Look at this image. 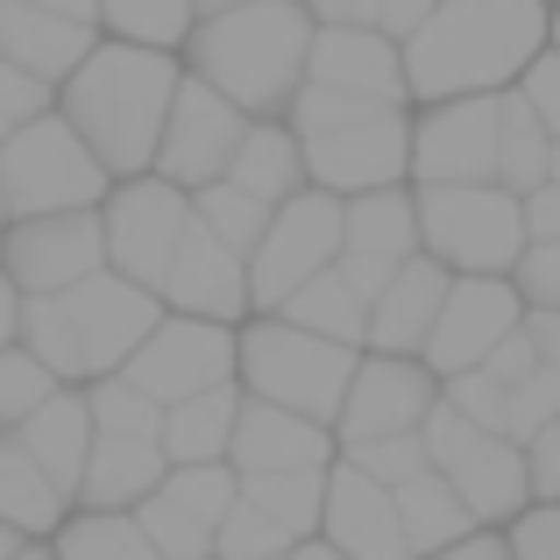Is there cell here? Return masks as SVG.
Returning a JSON list of instances; mask_svg holds the SVG:
<instances>
[{"label": "cell", "instance_id": "cell-1", "mask_svg": "<svg viewBox=\"0 0 560 560\" xmlns=\"http://www.w3.org/2000/svg\"><path fill=\"white\" fill-rule=\"evenodd\" d=\"M178 85H185V50L100 36L93 57L57 85V114L93 142V156L114 178H136V171H156V142H164Z\"/></svg>", "mask_w": 560, "mask_h": 560}, {"label": "cell", "instance_id": "cell-2", "mask_svg": "<svg viewBox=\"0 0 560 560\" xmlns=\"http://www.w3.org/2000/svg\"><path fill=\"white\" fill-rule=\"evenodd\" d=\"M553 43V0H440L405 36L411 100L511 93Z\"/></svg>", "mask_w": 560, "mask_h": 560}, {"label": "cell", "instance_id": "cell-3", "mask_svg": "<svg viewBox=\"0 0 560 560\" xmlns=\"http://www.w3.org/2000/svg\"><path fill=\"white\" fill-rule=\"evenodd\" d=\"M319 14L305 0H242L228 14H199L185 36V71L242 100L248 114H284L305 85Z\"/></svg>", "mask_w": 560, "mask_h": 560}, {"label": "cell", "instance_id": "cell-4", "mask_svg": "<svg viewBox=\"0 0 560 560\" xmlns=\"http://www.w3.org/2000/svg\"><path fill=\"white\" fill-rule=\"evenodd\" d=\"M156 319H164V291L136 284L128 270L107 262L71 291H36L22 305V341L65 383H93V376L128 370V355L150 341Z\"/></svg>", "mask_w": 560, "mask_h": 560}, {"label": "cell", "instance_id": "cell-5", "mask_svg": "<svg viewBox=\"0 0 560 560\" xmlns=\"http://www.w3.org/2000/svg\"><path fill=\"white\" fill-rule=\"evenodd\" d=\"M284 121L305 142V171L327 191H376L411 178V100H376V93H341V85L305 79L291 93Z\"/></svg>", "mask_w": 560, "mask_h": 560}, {"label": "cell", "instance_id": "cell-6", "mask_svg": "<svg viewBox=\"0 0 560 560\" xmlns=\"http://www.w3.org/2000/svg\"><path fill=\"white\" fill-rule=\"evenodd\" d=\"M362 348L334 341V334H313L284 313H248L242 319V355H234V376H242L248 397H270V405L313 411V419H341L348 376H355Z\"/></svg>", "mask_w": 560, "mask_h": 560}, {"label": "cell", "instance_id": "cell-7", "mask_svg": "<svg viewBox=\"0 0 560 560\" xmlns=\"http://www.w3.org/2000/svg\"><path fill=\"white\" fill-rule=\"evenodd\" d=\"M93 397V454H85V482L79 504L93 511H136L156 482L171 476L164 454V405L150 390H136L121 370L85 383Z\"/></svg>", "mask_w": 560, "mask_h": 560}, {"label": "cell", "instance_id": "cell-8", "mask_svg": "<svg viewBox=\"0 0 560 560\" xmlns=\"http://www.w3.org/2000/svg\"><path fill=\"white\" fill-rule=\"evenodd\" d=\"M419 242L447 270H518L525 242V191L476 178V185H419Z\"/></svg>", "mask_w": 560, "mask_h": 560}, {"label": "cell", "instance_id": "cell-9", "mask_svg": "<svg viewBox=\"0 0 560 560\" xmlns=\"http://www.w3.org/2000/svg\"><path fill=\"white\" fill-rule=\"evenodd\" d=\"M0 185H8V220L14 213H65V206H100L114 191V171L93 156V142L65 114H36L0 142Z\"/></svg>", "mask_w": 560, "mask_h": 560}, {"label": "cell", "instance_id": "cell-10", "mask_svg": "<svg viewBox=\"0 0 560 560\" xmlns=\"http://www.w3.org/2000/svg\"><path fill=\"white\" fill-rule=\"evenodd\" d=\"M419 433H425V447H433V468H447L454 490L468 497V511H476L482 525H511L525 504H533V462H525V440L476 425L468 411H454L447 397L433 405V419H425Z\"/></svg>", "mask_w": 560, "mask_h": 560}, {"label": "cell", "instance_id": "cell-11", "mask_svg": "<svg viewBox=\"0 0 560 560\" xmlns=\"http://www.w3.org/2000/svg\"><path fill=\"white\" fill-rule=\"evenodd\" d=\"M341 220H348V199L327 191V185H305V191H291V199L277 206L270 234H262L256 256H248L256 313H277L305 277H319L327 262H341Z\"/></svg>", "mask_w": 560, "mask_h": 560}, {"label": "cell", "instance_id": "cell-12", "mask_svg": "<svg viewBox=\"0 0 560 560\" xmlns=\"http://www.w3.org/2000/svg\"><path fill=\"white\" fill-rule=\"evenodd\" d=\"M504 93L411 100V185H476L497 178Z\"/></svg>", "mask_w": 560, "mask_h": 560}, {"label": "cell", "instance_id": "cell-13", "mask_svg": "<svg viewBox=\"0 0 560 560\" xmlns=\"http://www.w3.org/2000/svg\"><path fill=\"white\" fill-rule=\"evenodd\" d=\"M100 228H107V262L128 270L136 284H164L171 256H178L185 228H191V191L171 185L164 171H136L114 178V191L100 199Z\"/></svg>", "mask_w": 560, "mask_h": 560}, {"label": "cell", "instance_id": "cell-14", "mask_svg": "<svg viewBox=\"0 0 560 560\" xmlns=\"http://www.w3.org/2000/svg\"><path fill=\"white\" fill-rule=\"evenodd\" d=\"M234 355H242V327L234 319H206V313H171L150 327V341L128 355V383L150 390L156 405H178L191 390H213V383H234Z\"/></svg>", "mask_w": 560, "mask_h": 560}, {"label": "cell", "instance_id": "cell-15", "mask_svg": "<svg viewBox=\"0 0 560 560\" xmlns=\"http://www.w3.org/2000/svg\"><path fill=\"white\" fill-rule=\"evenodd\" d=\"M234 497H242L234 462H171V476L136 504V525L164 560H220V525Z\"/></svg>", "mask_w": 560, "mask_h": 560}, {"label": "cell", "instance_id": "cell-16", "mask_svg": "<svg viewBox=\"0 0 560 560\" xmlns=\"http://www.w3.org/2000/svg\"><path fill=\"white\" fill-rule=\"evenodd\" d=\"M0 270L36 299V291H71L93 270H107V228L100 206H65V213H14L0 228Z\"/></svg>", "mask_w": 560, "mask_h": 560}, {"label": "cell", "instance_id": "cell-17", "mask_svg": "<svg viewBox=\"0 0 560 560\" xmlns=\"http://www.w3.org/2000/svg\"><path fill=\"white\" fill-rule=\"evenodd\" d=\"M248 121H256V114H248L242 100H228L220 85H206L199 71H185L178 100H171V121H164V142H156V171H164L171 185H185V191L228 178Z\"/></svg>", "mask_w": 560, "mask_h": 560}, {"label": "cell", "instance_id": "cell-18", "mask_svg": "<svg viewBox=\"0 0 560 560\" xmlns=\"http://www.w3.org/2000/svg\"><path fill=\"white\" fill-rule=\"evenodd\" d=\"M433 405H440V370L425 355H383V348H362L334 433H341V440L419 433V425L433 419Z\"/></svg>", "mask_w": 560, "mask_h": 560}, {"label": "cell", "instance_id": "cell-19", "mask_svg": "<svg viewBox=\"0 0 560 560\" xmlns=\"http://www.w3.org/2000/svg\"><path fill=\"white\" fill-rule=\"evenodd\" d=\"M518 319H525V291L511 284L504 270H454L440 327H433V341H425V362H433L440 376L476 370V362L497 355V341H504Z\"/></svg>", "mask_w": 560, "mask_h": 560}, {"label": "cell", "instance_id": "cell-20", "mask_svg": "<svg viewBox=\"0 0 560 560\" xmlns=\"http://www.w3.org/2000/svg\"><path fill=\"white\" fill-rule=\"evenodd\" d=\"M419 185H376V191H348V220H341V270L362 291H376L397 277V262L419 256Z\"/></svg>", "mask_w": 560, "mask_h": 560}, {"label": "cell", "instance_id": "cell-21", "mask_svg": "<svg viewBox=\"0 0 560 560\" xmlns=\"http://www.w3.org/2000/svg\"><path fill=\"white\" fill-rule=\"evenodd\" d=\"M319 539H334L355 560H419L405 539V518H397V490L376 482L370 468L341 462L334 454L327 468V511H319Z\"/></svg>", "mask_w": 560, "mask_h": 560}, {"label": "cell", "instance_id": "cell-22", "mask_svg": "<svg viewBox=\"0 0 560 560\" xmlns=\"http://www.w3.org/2000/svg\"><path fill=\"white\" fill-rule=\"evenodd\" d=\"M156 291H164L171 313H206V319H234V327L256 313L248 256L220 242L199 213H191V228H185V242H178V256H171V270H164V284H156Z\"/></svg>", "mask_w": 560, "mask_h": 560}, {"label": "cell", "instance_id": "cell-23", "mask_svg": "<svg viewBox=\"0 0 560 560\" xmlns=\"http://www.w3.org/2000/svg\"><path fill=\"white\" fill-rule=\"evenodd\" d=\"M341 433L313 411L270 405V397H242V419H234L228 462L234 476H270V468H334Z\"/></svg>", "mask_w": 560, "mask_h": 560}, {"label": "cell", "instance_id": "cell-24", "mask_svg": "<svg viewBox=\"0 0 560 560\" xmlns=\"http://www.w3.org/2000/svg\"><path fill=\"white\" fill-rule=\"evenodd\" d=\"M305 79L341 85V93H376V100H411L405 79V43L383 22H319Z\"/></svg>", "mask_w": 560, "mask_h": 560}, {"label": "cell", "instance_id": "cell-25", "mask_svg": "<svg viewBox=\"0 0 560 560\" xmlns=\"http://www.w3.org/2000/svg\"><path fill=\"white\" fill-rule=\"evenodd\" d=\"M447 284L454 270L440 256H411L397 262V277L370 299V341L362 348H383V355H425V341H433L440 327V305H447Z\"/></svg>", "mask_w": 560, "mask_h": 560}, {"label": "cell", "instance_id": "cell-26", "mask_svg": "<svg viewBox=\"0 0 560 560\" xmlns=\"http://www.w3.org/2000/svg\"><path fill=\"white\" fill-rule=\"evenodd\" d=\"M107 36L100 22H79V14H57V8H36V0H0V57L36 79L65 85L71 71L93 57V43Z\"/></svg>", "mask_w": 560, "mask_h": 560}, {"label": "cell", "instance_id": "cell-27", "mask_svg": "<svg viewBox=\"0 0 560 560\" xmlns=\"http://www.w3.org/2000/svg\"><path fill=\"white\" fill-rule=\"evenodd\" d=\"M14 440H22V447L36 454V462L50 468L71 497H79L85 454H93V397H85V383H57V390L43 397L22 425H14Z\"/></svg>", "mask_w": 560, "mask_h": 560}, {"label": "cell", "instance_id": "cell-28", "mask_svg": "<svg viewBox=\"0 0 560 560\" xmlns=\"http://www.w3.org/2000/svg\"><path fill=\"white\" fill-rule=\"evenodd\" d=\"M228 178L242 191H256V199H270V206H284L291 191H305L313 171H305L299 128H291L284 114H256L248 136H242V150H234V164H228Z\"/></svg>", "mask_w": 560, "mask_h": 560}, {"label": "cell", "instance_id": "cell-29", "mask_svg": "<svg viewBox=\"0 0 560 560\" xmlns=\"http://www.w3.org/2000/svg\"><path fill=\"white\" fill-rule=\"evenodd\" d=\"M71 504H79V497H71L14 433H0V518L28 539H50L57 525L71 518Z\"/></svg>", "mask_w": 560, "mask_h": 560}, {"label": "cell", "instance_id": "cell-30", "mask_svg": "<svg viewBox=\"0 0 560 560\" xmlns=\"http://www.w3.org/2000/svg\"><path fill=\"white\" fill-rule=\"evenodd\" d=\"M242 376L213 383V390H191L178 405H164V454L171 462H228L234 419H242Z\"/></svg>", "mask_w": 560, "mask_h": 560}, {"label": "cell", "instance_id": "cell-31", "mask_svg": "<svg viewBox=\"0 0 560 560\" xmlns=\"http://www.w3.org/2000/svg\"><path fill=\"white\" fill-rule=\"evenodd\" d=\"M397 518H405L411 553L454 547V539H468V533L482 525L476 511H468V497L454 490V476H447V468H433V462H425L419 476H405V482H397Z\"/></svg>", "mask_w": 560, "mask_h": 560}, {"label": "cell", "instance_id": "cell-32", "mask_svg": "<svg viewBox=\"0 0 560 560\" xmlns=\"http://www.w3.org/2000/svg\"><path fill=\"white\" fill-rule=\"evenodd\" d=\"M277 313L299 319V327H313V334H334V341H355V348L370 341V291H362L341 262H327L319 277H305Z\"/></svg>", "mask_w": 560, "mask_h": 560}, {"label": "cell", "instance_id": "cell-33", "mask_svg": "<svg viewBox=\"0 0 560 560\" xmlns=\"http://www.w3.org/2000/svg\"><path fill=\"white\" fill-rule=\"evenodd\" d=\"M57 560H164L156 539L136 525V511H93V504H71V518L50 533Z\"/></svg>", "mask_w": 560, "mask_h": 560}, {"label": "cell", "instance_id": "cell-34", "mask_svg": "<svg viewBox=\"0 0 560 560\" xmlns=\"http://www.w3.org/2000/svg\"><path fill=\"white\" fill-rule=\"evenodd\" d=\"M553 150H560V136L547 128V114L511 85L504 93V142H497V185H511V191L547 185L553 178Z\"/></svg>", "mask_w": 560, "mask_h": 560}, {"label": "cell", "instance_id": "cell-35", "mask_svg": "<svg viewBox=\"0 0 560 560\" xmlns=\"http://www.w3.org/2000/svg\"><path fill=\"white\" fill-rule=\"evenodd\" d=\"M242 497L270 511L291 539H313L319 511H327V468H270V476H242Z\"/></svg>", "mask_w": 560, "mask_h": 560}, {"label": "cell", "instance_id": "cell-36", "mask_svg": "<svg viewBox=\"0 0 560 560\" xmlns=\"http://www.w3.org/2000/svg\"><path fill=\"white\" fill-rule=\"evenodd\" d=\"M191 213H199V220H206V228H213L228 248L256 256V242L270 234V213H277V206H270V199H256V191H242L234 178H213V185L191 191Z\"/></svg>", "mask_w": 560, "mask_h": 560}, {"label": "cell", "instance_id": "cell-37", "mask_svg": "<svg viewBox=\"0 0 560 560\" xmlns=\"http://www.w3.org/2000/svg\"><path fill=\"white\" fill-rule=\"evenodd\" d=\"M199 0H100V28L128 43H156V50H185Z\"/></svg>", "mask_w": 560, "mask_h": 560}, {"label": "cell", "instance_id": "cell-38", "mask_svg": "<svg viewBox=\"0 0 560 560\" xmlns=\"http://www.w3.org/2000/svg\"><path fill=\"white\" fill-rule=\"evenodd\" d=\"M57 383H65V376H57V370H50V362H43L28 341L0 348V433H14V425H22L28 411H36L43 397L57 390Z\"/></svg>", "mask_w": 560, "mask_h": 560}, {"label": "cell", "instance_id": "cell-39", "mask_svg": "<svg viewBox=\"0 0 560 560\" xmlns=\"http://www.w3.org/2000/svg\"><path fill=\"white\" fill-rule=\"evenodd\" d=\"M291 547H299V539H291L270 511L248 504V497H234L228 525H220V560H284Z\"/></svg>", "mask_w": 560, "mask_h": 560}, {"label": "cell", "instance_id": "cell-40", "mask_svg": "<svg viewBox=\"0 0 560 560\" xmlns=\"http://www.w3.org/2000/svg\"><path fill=\"white\" fill-rule=\"evenodd\" d=\"M341 462H355V468H370L376 482H405V476H419L425 462H433V447H425V433H376V440H341Z\"/></svg>", "mask_w": 560, "mask_h": 560}, {"label": "cell", "instance_id": "cell-41", "mask_svg": "<svg viewBox=\"0 0 560 560\" xmlns=\"http://www.w3.org/2000/svg\"><path fill=\"white\" fill-rule=\"evenodd\" d=\"M547 419H560V370H553V362H539L533 376L511 383V419H504V433L511 440H533Z\"/></svg>", "mask_w": 560, "mask_h": 560}, {"label": "cell", "instance_id": "cell-42", "mask_svg": "<svg viewBox=\"0 0 560 560\" xmlns=\"http://www.w3.org/2000/svg\"><path fill=\"white\" fill-rule=\"evenodd\" d=\"M50 107H57V85L0 57V142H8L14 128H28L36 114H50Z\"/></svg>", "mask_w": 560, "mask_h": 560}, {"label": "cell", "instance_id": "cell-43", "mask_svg": "<svg viewBox=\"0 0 560 560\" xmlns=\"http://www.w3.org/2000/svg\"><path fill=\"white\" fill-rule=\"evenodd\" d=\"M511 284L525 291V305H533V313H553V305H560V234H533V242H525Z\"/></svg>", "mask_w": 560, "mask_h": 560}, {"label": "cell", "instance_id": "cell-44", "mask_svg": "<svg viewBox=\"0 0 560 560\" xmlns=\"http://www.w3.org/2000/svg\"><path fill=\"white\" fill-rule=\"evenodd\" d=\"M504 533H511V560H560V497H533Z\"/></svg>", "mask_w": 560, "mask_h": 560}, {"label": "cell", "instance_id": "cell-45", "mask_svg": "<svg viewBox=\"0 0 560 560\" xmlns=\"http://www.w3.org/2000/svg\"><path fill=\"white\" fill-rule=\"evenodd\" d=\"M518 93L533 100L539 114H547V128L560 136V50H553V43H547V50L533 57V71H525V79H518Z\"/></svg>", "mask_w": 560, "mask_h": 560}, {"label": "cell", "instance_id": "cell-46", "mask_svg": "<svg viewBox=\"0 0 560 560\" xmlns=\"http://www.w3.org/2000/svg\"><path fill=\"white\" fill-rule=\"evenodd\" d=\"M525 462H533V497H560V419L525 440Z\"/></svg>", "mask_w": 560, "mask_h": 560}, {"label": "cell", "instance_id": "cell-47", "mask_svg": "<svg viewBox=\"0 0 560 560\" xmlns=\"http://www.w3.org/2000/svg\"><path fill=\"white\" fill-rule=\"evenodd\" d=\"M419 560H511V533L504 525H476L468 539H454V547H433Z\"/></svg>", "mask_w": 560, "mask_h": 560}, {"label": "cell", "instance_id": "cell-48", "mask_svg": "<svg viewBox=\"0 0 560 560\" xmlns=\"http://www.w3.org/2000/svg\"><path fill=\"white\" fill-rule=\"evenodd\" d=\"M525 228H533V234H560V178L525 191Z\"/></svg>", "mask_w": 560, "mask_h": 560}, {"label": "cell", "instance_id": "cell-49", "mask_svg": "<svg viewBox=\"0 0 560 560\" xmlns=\"http://www.w3.org/2000/svg\"><path fill=\"white\" fill-rule=\"evenodd\" d=\"M433 8H440V0H383V8H376V22H383V28H390V36H397V43H405V36H411V28H419V22H425V14H433Z\"/></svg>", "mask_w": 560, "mask_h": 560}, {"label": "cell", "instance_id": "cell-50", "mask_svg": "<svg viewBox=\"0 0 560 560\" xmlns=\"http://www.w3.org/2000/svg\"><path fill=\"white\" fill-rule=\"evenodd\" d=\"M22 305H28V291L14 284L8 270H0V348H14V341H22Z\"/></svg>", "mask_w": 560, "mask_h": 560}, {"label": "cell", "instance_id": "cell-51", "mask_svg": "<svg viewBox=\"0 0 560 560\" xmlns=\"http://www.w3.org/2000/svg\"><path fill=\"white\" fill-rule=\"evenodd\" d=\"M525 327H533V341H539V362L560 370V305L553 313H533V305H525Z\"/></svg>", "mask_w": 560, "mask_h": 560}, {"label": "cell", "instance_id": "cell-52", "mask_svg": "<svg viewBox=\"0 0 560 560\" xmlns=\"http://www.w3.org/2000/svg\"><path fill=\"white\" fill-rule=\"evenodd\" d=\"M305 8H313L319 22H376L383 0H305Z\"/></svg>", "mask_w": 560, "mask_h": 560}, {"label": "cell", "instance_id": "cell-53", "mask_svg": "<svg viewBox=\"0 0 560 560\" xmlns=\"http://www.w3.org/2000/svg\"><path fill=\"white\" fill-rule=\"evenodd\" d=\"M284 560H355V553H341L334 539H319V533H313V539H299V547H291Z\"/></svg>", "mask_w": 560, "mask_h": 560}, {"label": "cell", "instance_id": "cell-54", "mask_svg": "<svg viewBox=\"0 0 560 560\" xmlns=\"http://www.w3.org/2000/svg\"><path fill=\"white\" fill-rule=\"evenodd\" d=\"M36 8H57V14H79V22H100V0H36Z\"/></svg>", "mask_w": 560, "mask_h": 560}, {"label": "cell", "instance_id": "cell-55", "mask_svg": "<svg viewBox=\"0 0 560 560\" xmlns=\"http://www.w3.org/2000/svg\"><path fill=\"white\" fill-rule=\"evenodd\" d=\"M22 547H28V533H14V525L0 518V560H14V553H22Z\"/></svg>", "mask_w": 560, "mask_h": 560}, {"label": "cell", "instance_id": "cell-56", "mask_svg": "<svg viewBox=\"0 0 560 560\" xmlns=\"http://www.w3.org/2000/svg\"><path fill=\"white\" fill-rule=\"evenodd\" d=\"M14 560H57V547H50V539H28V547L14 553Z\"/></svg>", "mask_w": 560, "mask_h": 560}, {"label": "cell", "instance_id": "cell-57", "mask_svg": "<svg viewBox=\"0 0 560 560\" xmlns=\"http://www.w3.org/2000/svg\"><path fill=\"white\" fill-rule=\"evenodd\" d=\"M228 8H242V0H199V14H228Z\"/></svg>", "mask_w": 560, "mask_h": 560}, {"label": "cell", "instance_id": "cell-58", "mask_svg": "<svg viewBox=\"0 0 560 560\" xmlns=\"http://www.w3.org/2000/svg\"><path fill=\"white\" fill-rule=\"evenodd\" d=\"M553 50H560V0H553Z\"/></svg>", "mask_w": 560, "mask_h": 560}, {"label": "cell", "instance_id": "cell-59", "mask_svg": "<svg viewBox=\"0 0 560 560\" xmlns=\"http://www.w3.org/2000/svg\"><path fill=\"white\" fill-rule=\"evenodd\" d=\"M0 228H8V185H0Z\"/></svg>", "mask_w": 560, "mask_h": 560}, {"label": "cell", "instance_id": "cell-60", "mask_svg": "<svg viewBox=\"0 0 560 560\" xmlns=\"http://www.w3.org/2000/svg\"><path fill=\"white\" fill-rule=\"evenodd\" d=\"M553 178H560V150H553Z\"/></svg>", "mask_w": 560, "mask_h": 560}]
</instances>
